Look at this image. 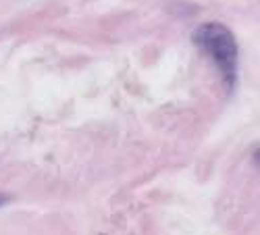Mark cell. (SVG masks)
<instances>
[{
    "label": "cell",
    "instance_id": "2",
    "mask_svg": "<svg viewBox=\"0 0 260 235\" xmlns=\"http://www.w3.org/2000/svg\"><path fill=\"white\" fill-rule=\"evenodd\" d=\"M9 200H11V198H9V196H0V206H3V204H5V202H9Z\"/></svg>",
    "mask_w": 260,
    "mask_h": 235
},
{
    "label": "cell",
    "instance_id": "1",
    "mask_svg": "<svg viewBox=\"0 0 260 235\" xmlns=\"http://www.w3.org/2000/svg\"><path fill=\"white\" fill-rule=\"evenodd\" d=\"M191 40L204 54L212 58V62L219 67L227 90L233 88L237 77V42L229 27L216 21H208L200 27L193 29Z\"/></svg>",
    "mask_w": 260,
    "mask_h": 235
}]
</instances>
